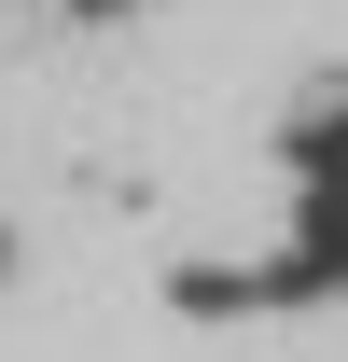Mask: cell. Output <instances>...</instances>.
<instances>
[{
    "label": "cell",
    "instance_id": "1",
    "mask_svg": "<svg viewBox=\"0 0 348 362\" xmlns=\"http://www.w3.org/2000/svg\"><path fill=\"white\" fill-rule=\"evenodd\" d=\"M56 14H70V28H126L139 0H56Z\"/></svg>",
    "mask_w": 348,
    "mask_h": 362
},
{
    "label": "cell",
    "instance_id": "2",
    "mask_svg": "<svg viewBox=\"0 0 348 362\" xmlns=\"http://www.w3.org/2000/svg\"><path fill=\"white\" fill-rule=\"evenodd\" d=\"M0 279H14V223H0Z\"/></svg>",
    "mask_w": 348,
    "mask_h": 362
}]
</instances>
